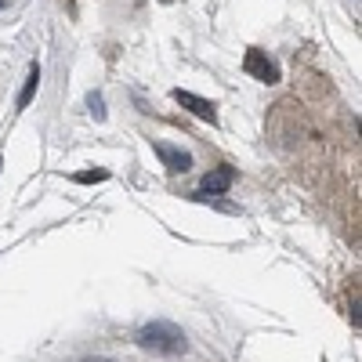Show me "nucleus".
Segmentation results:
<instances>
[{
	"label": "nucleus",
	"mask_w": 362,
	"mask_h": 362,
	"mask_svg": "<svg viewBox=\"0 0 362 362\" xmlns=\"http://www.w3.org/2000/svg\"><path fill=\"white\" fill-rule=\"evenodd\" d=\"M138 337H141L145 348H156V351H170V355H174V351H185V337H181L170 322H153V326H145Z\"/></svg>",
	"instance_id": "f257e3e1"
},
{
	"label": "nucleus",
	"mask_w": 362,
	"mask_h": 362,
	"mask_svg": "<svg viewBox=\"0 0 362 362\" xmlns=\"http://www.w3.org/2000/svg\"><path fill=\"white\" fill-rule=\"evenodd\" d=\"M243 69H247L250 76H257L261 83H276V80H279V66L272 62V58H268L264 51H247Z\"/></svg>",
	"instance_id": "f03ea898"
},
{
	"label": "nucleus",
	"mask_w": 362,
	"mask_h": 362,
	"mask_svg": "<svg viewBox=\"0 0 362 362\" xmlns=\"http://www.w3.org/2000/svg\"><path fill=\"white\" fill-rule=\"evenodd\" d=\"M174 102H177V105H185L192 116L206 119V124H218V109H214V102H206V98L192 95V90H174Z\"/></svg>",
	"instance_id": "7ed1b4c3"
},
{
	"label": "nucleus",
	"mask_w": 362,
	"mask_h": 362,
	"mask_svg": "<svg viewBox=\"0 0 362 362\" xmlns=\"http://www.w3.org/2000/svg\"><path fill=\"white\" fill-rule=\"evenodd\" d=\"M156 156L174 170V174H185L192 167V156L189 153H181V148H170V145H156Z\"/></svg>",
	"instance_id": "20e7f679"
},
{
	"label": "nucleus",
	"mask_w": 362,
	"mask_h": 362,
	"mask_svg": "<svg viewBox=\"0 0 362 362\" xmlns=\"http://www.w3.org/2000/svg\"><path fill=\"white\" fill-rule=\"evenodd\" d=\"M228 185H232V170H228V167H221V170H214V174L203 177V192H210V196L225 192Z\"/></svg>",
	"instance_id": "39448f33"
},
{
	"label": "nucleus",
	"mask_w": 362,
	"mask_h": 362,
	"mask_svg": "<svg viewBox=\"0 0 362 362\" xmlns=\"http://www.w3.org/2000/svg\"><path fill=\"white\" fill-rule=\"evenodd\" d=\"M37 87H40V69L33 66V73H29V80H25V87H22V95H18V105H22V109L29 105V98L37 95Z\"/></svg>",
	"instance_id": "423d86ee"
},
{
	"label": "nucleus",
	"mask_w": 362,
	"mask_h": 362,
	"mask_svg": "<svg viewBox=\"0 0 362 362\" xmlns=\"http://www.w3.org/2000/svg\"><path fill=\"white\" fill-rule=\"evenodd\" d=\"M105 177H109L105 170H83V174H76L80 185H90V181H105Z\"/></svg>",
	"instance_id": "0eeeda50"
},
{
	"label": "nucleus",
	"mask_w": 362,
	"mask_h": 362,
	"mask_svg": "<svg viewBox=\"0 0 362 362\" xmlns=\"http://www.w3.org/2000/svg\"><path fill=\"white\" fill-rule=\"evenodd\" d=\"M87 105H90V112H95L98 119L105 116V109H102V95H90V98H87Z\"/></svg>",
	"instance_id": "6e6552de"
},
{
	"label": "nucleus",
	"mask_w": 362,
	"mask_h": 362,
	"mask_svg": "<svg viewBox=\"0 0 362 362\" xmlns=\"http://www.w3.org/2000/svg\"><path fill=\"white\" fill-rule=\"evenodd\" d=\"M0 4H4V0H0Z\"/></svg>",
	"instance_id": "1a4fd4ad"
}]
</instances>
